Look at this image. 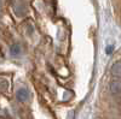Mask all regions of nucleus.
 Masks as SVG:
<instances>
[{"instance_id": "f257e3e1", "label": "nucleus", "mask_w": 121, "mask_h": 119, "mask_svg": "<svg viewBox=\"0 0 121 119\" xmlns=\"http://www.w3.org/2000/svg\"><path fill=\"white\" fill-rule=\"evenodd\" d=\"M109 89L112 94L114 95H121V79H114L110 82Z\"/></svg>"}, {"instance_id": "f03ea898", "label": "nucleus", "mask_w": 121, "mask_h": 119, "mask_svg": "<svg viewBox=\"0 0 121 119\" xmlns=\"http://www.w3.org/2000/svg\"><path fill=\"white\" fill-rule=\"evenodd\" d=\"M110 72H112V75H113L114 77L121 78V60H117V61H115V63L112 65Z\"/></svg>"}, {"instance_id": "7ed1b4c3", "label": "nucleus", "mask_w": 121, "mask_h": 119, "mask_svg": "<svg viewBox=\"0 0 121 119\" xmlns=\"http://www.w3.org/2000/svg\"><path fill=\"white\" fill-rule=\"evenodd\" d=\"M16 96H17V100H18V101L26 102L28 99H29V92L27 90L26 88H21V89H18Z\"/></svg>"}, {"instance_id": "20e7f679", "label": "nucleus", "mask_w": 121, "mask_h": 119, "mask_svg": "<svg viewBox=\"0 0 121 119\" xmlns=\"http://www.w3.org/2000/svg\"><path fill=\"white\" fill-rule=\"evenodd\" d=\"M15 11H16V15H17V16L22 17V16L26 13V11H27V8H26V6H24V3H21V1L18 0L17 4H16V6H15Z\"/></svg>"}, {"instance_id": "39448f33", "label": "nucleus", "mask_w": 121, "mask_h": 119, "mask_svg": "<svg viewBox=\"0 0 121 119\" xmlns=\"http://www.w3.org/2000/svg\"><path fill=\"white\" fill-rule=\"evenodd\" d=\"M10 52H11V54L13 55V57H17V55H19L22 53V49H21V46L19 45H12L11 46V49H10Z\"/></svg>"}, {"instance_id": "423d86ee", "label": "nucleus", "mask_w": 121, "mask_h": 119, "mask_svg": "<svg viewBox=\"0 0 121 119\" xmlns=\"http://www.w3.org/2000/svg\"><path fill=\"white\" fill-rule=\"evenodd\" d=\"M7 87H9V82L6 79L4 78L0 79V90H5V89H7Z\"/></svg>"}, {"instance_id": "0eeeda50", "label": "nucleus", "mask_w": 121, "mask_h": 119, "mask_svg": "<svg viewBox=\"0 0 121 119\" xmlns=\"http://www.w3.org/2000/svg\"><path fill=\"white\" fill-rule=\"evenodd\" d=\"M67 119H75V113H74L73 111H69V112H68Z\"/></svg>"}, {"instance_id": "6e6552de", "label": "nucleus", "mask_w": 121, "mask_h": 119, "mask_svg": "<svg viewBox=\"0 0 121 119\" xmlns=\"http://www.w3.org/2000/svg\"><path fill=\"white\" fill-rule=\"evenodd\" d=\"M112 51H113V46H110L109 48H107V53H108V54L112 53Z\"/></svg>"}]
</instances>
